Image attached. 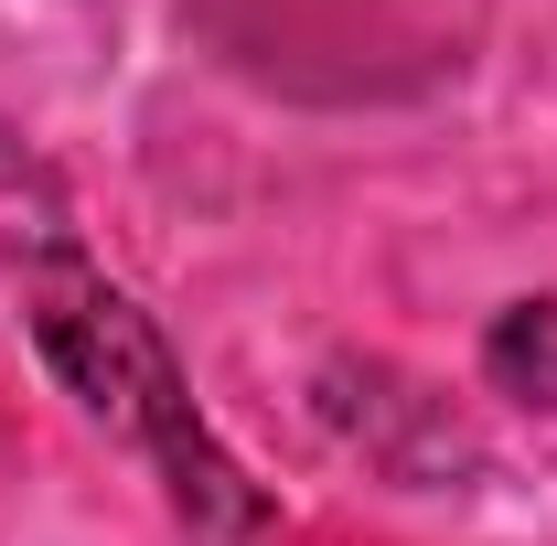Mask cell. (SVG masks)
I'll return each mask as SVG.
<instances>
[{
    "label": "cell",
    "mask_w": 557,
    "mask_h": 546,
    "mask_svg": "<svg viewBox=\"0 0 557 546\" xmlns=\"http://www.w3.org/2000/svg\"><path fill=\"white\" fill-rule=\"evenodd\" d=\"M22 194H54V183L33 172V150H11V139H0V225H11V204H22Z\"/></svg>",
    "instance_id": "obj_3"
},
{
    "label": "cell",
    "mask_w": 557,
    "mask_h": 546,
    "mask_svg": "<svg viewBox=\"0 0 557 546\" xmlns=\"http://www.w3.org/2000/svg\"><path fill=\"white\" fill-rule=\"evenodd\" d=\"M493 375H504L525 408H536V397L557 408V300H515V311L493 322Z\"/></svg>",
    "instance_id": "obj_2"
},
{
    "label": "cell",
    "mask_w": 557,
    "mask_h": 546,
    "mask_svg": "<svg viewBox=\"0 0 557 546\" xmlns=\"http://www.w3.org/2000/svg\"><path fill=\"white\" fill-rule=\"evenodd\" d=\"M33 333H44V353L65 364L75 397L108 418L119 439H139V450L172 472L183 514H258V504L236 493V461H225L205 429H194V397H183V375H172L161 333L139 322L108 278H86L65 247L33 269Z\"/></svg>",
    "instance_id": "obj_1"
}]
</instances>
